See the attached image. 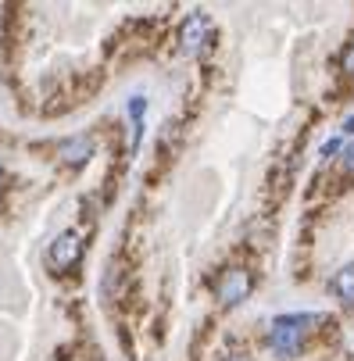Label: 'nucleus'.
I'll return each instance as SVG.
<instances>
[{"instance_id": "f257e3e1", "label": "nucleus", "mask_w": 354, "mask_h": 361, "mask_svg": "<svg viewBox=\"0 0 354 361\" xmlns=\"http://www.w3.org/2000/svg\"><path fill=\"white\" fill-rule=\"evenodd\" d=\"M312 322H315V315H279L272 322V333H269L272 350L283 357H293L300 350V343H305V333Z\"/></svg>"}, {"instance_id": "f03ea898", "label": "nucleus", "mask_w": 354, "mask_h": 361, "mask_svg": "<svg viewBox=\"0 0 354 361\" xmlns=\"http://www.w3.org/2000/svg\"><path fill=\"white\" fill-rule=\"evenodd\" d=\"M250 290H255V276H250L247 269H226L219 276V283H215V297L226 307H236L240 300H247Z\"/></svg>"}, {"instance_id": "7ed1b4c3", "label": "nucleus", "mask_w": 354, "mask_h": 361, "mask_svg": "<svg viewBox=\"0 0 354 361\" xmlns=\"http://www.w3.org/2000/svg\"><path fill=\"white\" fill-rule=\"evenodd\" d=\"M79 254H83V240H79L75 233H61V236H58L54 243H50V250H47L50 265H54L58 272L72 269V265L79 262Z\"/></svg>"}, {"instance_id": "20e7f679", "label": "nucleus", "mask_w": 354, "mask_h": 361, "mask_svg": "<svg viewBox=\"0 0 354 361\" xmlns=\"http://www.w3.org/2000/svg\"><path fill=\"white\" fill-rule=\"evenodd\" d=\"M93 150H97L93 136H68V140L58 143V158L75 169V165H86V161L93 158Z\"/></svg>"}, {"instance_id": "39448f33", "label": "nucleus", "mask_w": 354, "mask_h": 361, "mask_svg": "<svg viewBox=\"0 0 354 361\" xmlns=\"http://www.w3.org/2000/svg\"><path fill=\"white\" fill-rule=\"evenodd\" d=\"M208 29H212V22H208L205 15H190V18L183 22L179 39H183V50H186V54H197V50L208 43Z\"/></svg>"}, {"instance_id": "423d86ee", "label": "nucleus", "mask_w": 354, "mask_h": 361, "mask_svg": "<svg viewBox=\"0 0 354 361\" xmlns=\"http://www.w3.org/2000/svg\"><path fill=\"white\" fill-rule=\"evenodd\" d=\"M333 293L343 300V304H354V265H347V269H340L336 276H333Z\"/></svg>"}, {"instance_id": "0eeeda50", "label": "nucleus", "mask_w": 354, "mask_h": 361, "mask_svg": "<svg viewBox=\"0 0 354 361\" xmlns=\"http://www.w3.org/2000/svg\"><path fill=\"white\" fill-rule=\"evenodd\" d=\"M340 65H343V72H347V75L354 79V43H350V47L343 50V58H340Z\"/></svg>"}, {"instance_id": "6e6552de", "label": "nucleus", "mask_w": 354, "mask_h": 361, "mask_svg": "<svg viewBox=\"0 0 354 361\" xmlns=\"http://www.w3.org/2000/svg\"><path fill=\"white\" fill-rule=\"evenodd\" d=\"M343 172H347V176H354V143L343 150Z\"/></svg>"}, {"instance_id": "1a4fd4ad", "label": "nucleus", "mask_w": 354, "mask_h": 361, "mask_svg": "<svg viewBox=\"0 0 354 361\" xmlns=\"http://www.w3.org/2000/svg\"><path fill=\"white\" fill-rule=\"evenodd\" d=\"M343 129H347V133H354V115H350V118L343 122Z\"/></svg>"}, {"instance_id": "9d476101", "label": "nucleus", "mask_w": 354, "mask_h": 361, "mask_svg": "<svg viewBox=\"0 0 354 361\" xmlns=\"http://www.w3.org/2000/svg\"><path fill=\"white\" fill-rule=\"evenodd\" d=\"M233 361H247V357H243V354H236V357H233Z\"/></svg>"}]
</instances>
